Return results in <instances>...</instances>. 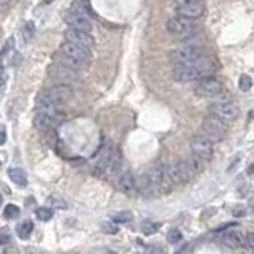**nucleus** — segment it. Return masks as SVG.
<instances>
[{"instance_id":"obj_29","label":"nucleus","mask_w":254,"mask_h":254,"mask_svg":"<svg viewBox=\"0 0 254 254\" xmlns=\"http://www.w3.org/2000/svg\"><path fill=\"white\" fill-rule=\"evenodd\" d=\"M19 214V207L13 205V203H10V205H6L5 210H3V216L6 219H13L16 218V216Z\"/></svg>"},{"instance_id":"obj_12","label":"nucleus","mask_w":254,"mask_h":254,"mask_svg":"<svg viewBox=\"0 0 254 254\" xmlns=\"http://www.w3.org/2000/svg\"><path fill=\"white\" fill-rule=\"evenodd\" d=\"M64 38H65V42L73 43L76 46H81L89 51H91L95 44L94 37L89 34V32H83V30H76V29H70V27L64 32Z\"/></svg>"},{"instance_id":"obj_14","label":"nucleus","mask_w":254,"mask_h":254,"mask_svg":"<svg viewBox=\"0 0 254 254\" xmlns=\"http://www.w3.org/2000/svg\"><path fill=\"white\" fill-rule=\"evenodd\" d=\"M62 18H64V21H65L70 25V29L89 32V34H91V30H92V21H91V18L78 15V13H73V11H70V10L64 11Z\"/></svg>"},{"instance_id":"obj_20","label":"nucleus","mask_w":254,"mask_h":254,"mask_svg":"<svg viewBox=\"0 0 254 254\" xmlns=\"http://www.w3.org/2000/svg\"><path fill=\"white\" fill-rule=\"evenodd\" d=\"M49 73L54 76V78H61V80H73L76 76V70L70 68L64 64H57L49 68Z\"/></svg>"},{"instance_id":"obj_3","label":"nucleus","mask_w":254,"mask_h":254,"mask_svg":"<svg viewBox=\"0 0 254 254\" xmlns=\"http://www.w3.org/2000/svg\"><path fill=\"white\" fill-rule=\"evenodd\" d=\"M205 164H207L205 161H202L200 157H197L194 154L188 159H181L180 162L169 167L171 181H173V184L190 181L197 173H200V171L205 169Z\"/></svg>"},{"instance_id":"obj_30","label":"nucleus","mask_w":254,"mask_h":254,"mask_svg":"<svg viewBox=\"0 0 254 254\" xmlns=\"http://www.w3.org/2000/svg\"><path fill=\"white\" fill-rule=\"evenodd\" d=\"M159 229V224H156V222L152 221H145L142 224V231L146 233V235H151V233H156Z\"/></svg>"},{"instance_id":"obj_39","label":"nucleus","mask_w":254,"mask_h":254,"mask_svg":"<svg viewBox=\"0 0 254 254\" xmlns=\"http://www.w3.org/2000/svg\"><path fill=\"white\" fill-rule=\"evenodd\" d=\"M248 205H250V208L254 210V192L250 197H248Z\"/></svg>"},{"instance_id":"obj_18","label":"nucleus","mask_w":254,"mask_h":254,"mask_svg":"<svg viewBox=\"0 0 254 254\" xmlns=\"http://www.w3.org/2000/svg\"><path fill=\"white\" fill-rule=\"evenodd\" d=\"M61 123L59 118H53V116H48V114L44 113H38L35 114L34 118V124L38 130H48V129H56V126Z\"/></svg>"},{"instance_id":"obj_17","label":"nucleus","mask_w":254,"mask_h":254,"mask_svg":"<svg viewBox=\"0 0 254 254\" xmlns=\"http://www.w3.org/2000/svg\"><path fill=\"white\" fill-rule=\"evenodd\" d=\"M37 111L61 119V106L56 105L54 102H51L46 95H43V94H40L37 97Z\"/></svg>"},{"instance_id":"obj_33","label":"nucleus","mask_w":254,"mask_h":254,"mask_svg":"<svg viewBox=\"0 0 254 254\" xmlns=\"http://www.w3.org/2000/svg\"><path fill=\"white\" fill-rule=\"evenodd\" d=\"M102 227H104V231H105V233H116L118 232V227L116 226H114V224H110V222H105V224L104 226H102Z\"/></svg>"},{"instance_id":"obj_16","label":"nucleus","mask_w":254,"mask_h":254,"mask_svg":"<svg viewBox=\"0 0 254 254\" xmlns=\"http://www.w3.org/2000/svg\"><path fill=\"white\" fill-rule=\"evenodd\" d=\"M176 11L180 16H184L194 21V19L203 16V13H205V3H203V0H194V2H189L186 5L176 6Z\"/></svg>"},{"instance_id":"obj_41","label":"nucleus","mask_w":254,"mask_h":254,"mask_svg":"<svg viewBox=\"0 0 254 254\" xmlns=\"http://www.w3.org/2000/svg\"><path fill=\"white\" fill-rule=\"evenodd\" d=\"M27 254H43V253H40V251H37V250H27L25 251Z\"/></svg>"},{"instance_id":"obj_10","label":"nucleus","mask_w":254,"mask_h":254,"mask_svg":"<svg viewBox=\"0 0 254 254\" xmlns=\"http://www.w3.org/2000/svg\"><path fill=\"white\" fill-rule=\"evenodd\" d=\"M208 113H210V116L229 124L238 118L240 110L237 105L232 104V102H214L213 105L208 106Z\"/></svg>"},{"instance_id":"obj_19","label":"nucleus","mask_w":254,"mask_h":254,"mask_svg":"<svg viewBox=\"0 0 254 254\" xmlns=\"http://www.w3.org/2000/svg\"><path fill=\"white\" fill-rule=\"evenodd\" d=\"M243 235L238 231H224V233L221 235V243L227 248H232V250L243 246Z\"/></svg>"},{"instance_id":"obj_42","label":"nucleus","mask_w":254,"mask_h":254,"mask_svg":"<svg viewBox=\"0 0 254 254\" xmlns=\"http://www.w3.org/2000/svg\"><path fill=\"white\" fill-rule=\"evenodd\" d=\"M248 173H250V175H254V164L251 165L250 169H248Z\"/></svg>"},{"instance_id":"obj_36","label":"nucleus","mask_w":254,"mask_h":254,"mask_svg":"<svg viewBox=\"0 0 254 254\" xmlns=\"http://www.w3.org/2000/svg\"><path fill=\"white\" fill-rule=\"evenodd\" d=\"M6 142V132H5V127L0 126V146Z\"/></svg>"},{"instance_id":"obj_1","label":"nucleus","mask_w":254,"mask_h":254,"mask_svg":"<svg viewBox=\"0 0 254 254\" xmlns=\"http://www.w3.org/2000/svg\"><path fill=\"white\" fill-rule=\"evenodd\" d=\"M137 183H138V190L145 197L167 195L175 186L170 178L169 165H165L162 162L152 165L148 173H145Z\"/></svg>"},{"instance_id":"obj_23","label":"nucleus","mask_w":254,"mask_h":254,"mask_svg":"<svg viewBox=\"0 0 254 254\" xmlns=\"http://www.w3.org/2000/svg\"><path fill=\"white\" fill-rule=\"evenodd\" d=\"M32 231H34V224H32L30 221H25L18 227V237L22 238V240H27L30 237Z\"/></svg>"},{"instance_id":"obj_11","label":"nucleus","mask_w":254,"mask_h":254,"mask_svg":"<svg viewBox=\"0 0 254 254\" xmlns=\"http://www.w3.org/2000/svg\"><path fill=\"white\" fill-rule=\"evenodd\" d=\"M213 143L210 142L207 137H203L202 133H197V135L190 140V151L192 154L200 157L202 161H210L213 156Z\"/></svg>"},{"instance_id":"obj_28","label":"nucleus","mask_w":254,"mask_h":254,"mask_svg":"<svg viewBox=\"0 0 254 254\" xmlns=\"http://www.w3.org/2000/svg\"><path fill=\"white\" fill-rule=\"evenodd\" d=\"M253 86V80H251V76H248V75H241L240 76V80H238V87L241 89V91H250Z\"/></svg>"},{"instance_id":"obj_8","label":"nucleus","mask_w":254,"mask_h":254,"mask_svg":"<svg viewBox=\"0 0 254 254\" xmlns=\"http://www.w3.org/2000/svg\"><path fill=\"white\" fill-rule=\"evenodd\" d=\"M194 92L195 95L203 99H219V102H229L224 100V85L219 81L213 78V76H208V78H203L195 85L194 87Z\"/></svg>"},{"instance_id":"obj_2","label":"nucleus","mask_w":254,"mask_h":254,"mask_svg":"<svg viewBox=\"0 0 254 254\" xmlns=\"http://www.w3.org/2000/svg\"><path fill=\"white\" fill-rule=\"evenodd\" d=\"M219 70V62L212 56H203L190 64L175 65L171 70V76L176 83H192L200 81L208 76H213Z\"/></svg>"},{"instance_id":"obj_26","label":"nucleus","mask_w":254,"mask_h":254,"mask_svg":"<svg viewBox=\"0 0 254 254\" xmlns=\"http://www.w3.org/2000/svg\"><path fill=\"white\" fill-rule=\"evenodd\" d=\"M35 214L40 221H49L51 218H53V210L48 208V207H42V208L37 210Z\"/></svg>"},{"instance_id":"obj_4","label":"nucleus","mask_w":254,"mask_h":254,"mask_svg":"<svg viewBox=\"0 0 254 254\" xmlns=\"http://www.w3.org/2000/svg\"><path fill=\"white\" fill-rule=\"evenodd\" d=\"M59 64H64L73 70H81L91 61V51L76 46L73 43L64 42L59 48Z\"/></svg>"},{"instance_id":"obj_13","label":"nucleus","mask_w":254,"mask_h":254,"mask_svg":"<svg viewBox=\"0 0 254 254\" xmlns=\"http://www.w3.org/2000/svg\"><path fill=\"white\" fill-rule=\"evenodd\" d=\"M42 94L46 95V97L51 102H54L56 105L62 106L64 104H67V102L72 99L73 91H72V87H70L68 85H54L53 87L46 89V91L42 92Z\"/></svg>"},{"instance_id":"obj_31","label":"nucleus","mask_w":254,"mask_h":254,"mask_svg":"<svg viewBox=\"0 0 254 254\" xmlns=\"http://www.w3.org/2000/svg\"><path fill=\"white\" fill-rule=\"evenodd\" d=\"M181 238H183V235H181L180 231H176V229H171V231L167 233V241H169V243H171V245H175V243H178V241H181Z\"/></svg>"},{"instance_id":"obj_22","label":"nucleus","mask_w":254,"mask_h":254,"mask_svg":"<svg viewBox=\"0 0 254 254\" xmlns=\"http://www.w3.org/2000/svg\"><path fill=\"white\" fill-rule=\"evenodd\" d=\"M8 176H10V180L16 184V186L24 188L25 184H27V176H25V173H24L22 169H18V167L10 169V170H8Z\"/></svg>"},{"instance_id":"obj_5","label":"nucleus","mask_w":254,"mask_h":254,"mask_svg":"<svg viewBox=\"0 0 254 254\" xmlns=\"http://www.w3.org/2000/svg\"><path fill=\"white\" fill-rule=\"evenodd\" d=\"M119 167H121L119 152L113 148L111 143H106L104 148H102L100 154L97 157V164H95V167H94V173L100 178H110L118 173Z\"/></svg>"},{"instance_id":"obj_38","label":"nucleus","mask_w":254,"mask_h":254,"mask_svg":"<svg viewBox=\"0 0 254 254\" xmlns=\"http://www.w3.org/2000/svg\"><path fill=\"white\" fill-rule=\"evenodd\" d=\"M175 2V6H181V5H186L189 2H194V0H173Z\"/></svg>"},{"instance_id":"obj_37","label":"nucleus","mask_w":254,"mask_h":254,"mask_svg":"<svg viewBox=\"0 0 254 254\" xmlns=\"http://www.w3.org/2000/svg\"><path fill=\"white\" fill-rule=\"evenodd\" d=\"M8 241H10V237H8V235L0 233V246L5 245V243H8Z\"/></svg>"},{"instance_id":"obj_24","label":"nucleus","mask_w":254,"mask_h":254,"mask_svg":"<svg viewBox=\"0 0 254 254\" xmlns=\"http://www.w3.org/2000/svg\"><path fill=\"white\" fill-rule=\"evenodd\" d=\"M43 137H44V142L48 143L49 148L56 149L57 148V133H56V129H48L43 132Z\"/></svg>"},{"instance_id":"obj_34","label":"nucleus","mask_w":254,"mask_h":254,"mask_svg":"<svg viewBox=\"0 0 254 254\" xmlns=\"http://www.w3.org/2000/svg\"><path fill=\"white\" fill-rule=\"evenodd\" d=\"M11 48H13V40L10 38V40L5 43V46L2 48V51H0V57H3V56H5L6 53H8V51H10Z\"/></svg>"},{"instance_id":"obj_21","label":"nucleus","mask_w":254,"mask_h":254,"mask_svg":"<svg viewBox=\"0 0 254 254\" xmlns=\"http://www.w3.org/2000/svg\"><path fill=\"white\" fill-rule=\"evenodd\" d=\"M68 10L73 11V13H78V15L87 16V18H92L94 16V13L91 10V5H89L87 0H73Z\"/></svg>"},{"instance_id":"obj_6","label":"nucleus","mask_w":254,"mask_h":254,"mask_svg":"<svg viewBox=\"0 0 254 254\" xmlns=\"http://www.w3.org/2000/svg\"><path fill=\"white\" fill-rule=\"evenodd\" d=\"M207 56V49L203 44H181L169 53V59L175 65H183V64H190L200 57Z\"/></svg>"},{"instance_id":"obj_7","label":"nucleus","mask_w":254,"mask_h":254,"mask_svg":"<svg viewBox=\"0 0 254 254\" xmlns=\"http://www.w3.org/2000/svg\"><path fill=\"white\" fill-rule=\"evenodd\" d=\"M167 30L170 32L171 35L178 37L180 40H186V38L189 37H194L197 35V32H199V29H197V24L192 21V19H188L184 16H171L169 21H167Z\"/></svg>"},{"instance_id":"obj_35","label":"nucleus","mask_w":254,"mask_h":254,"mask_svg":"<svg viewBox=\"0 0 254 254\" xmlns=\"http://www.w3.org/2000/svg\"><path fill=\"white\" fill-rule=\"evenodd\" d=\"M6 83V70L3 67H0V86Z\"/></svg>"},{"instance_id":"obj_32","label":"nucleus","mask_w":254,"mask_h":254,"mask_svg":"<svg viewBox=\"0 0 254 254\" xmlns=\"http://www.w3.org/2000/svg\"><path fill=\"white\" fill-rule=\"evenodd\" d=\"M243 246H246L248 250L254 251V232H250L246 235L245 240H243Z\"/></svg>"},{"instance_id":"obj_15","label":"nucleus","mask_w":254,"mask_h":254,"mask_svg":"<svg viewBox=\"0 0 254 254\" xmlns=\"http://www.w3.org/2000/svg\"><path fill=\"white\" fill-rule=\"evenodd\" d=\"M114 186H116L118 190H121V192L127 195H133L138 190V183L132 171H123V173H119L116 181H114Z\"/></svg>"},{"instance_id":"obj_9","label":"nucleus","mask_w":254,"mask_h":254,"mask_svg":"<svg viewBox=\"0 0 254 254\" xmlns=\"http://www.w3.org/2000/svg\"><path fill=\"white\" fill-rule=\"evenodd\" d=\"M202 135L207 137L213 145L219 143L227 133V124L213 116H207L202 123Z\"/></svg>"},{"instance_id":"obj_40","label":"nucleus","mask_w":254,"mask_h":254,"mask_svg":"<svg viewBox=\"0 0 254 254\" xmlns=\"http://www.w3.org/2000/svg\"><path fill=\"white\" fill-rule=\"evenodd\" d=\"M95 254H116V253H113V251H110V250H100V251H97Z\"/></svg>"},{"instance_id":"obj_27","label":"nucleus","mask_w":254,"mask_h":254,"mask_svg":"<svg viewBox=\"0 0 254 254\" xmlns=\"http://www.w3.org/2000/svg\"><path fill=\"white\" fill-rule=\"evenodd\" d=\"M48 205L49 207H54V208H59V210H65L68 207V203L61 199V197H49L48 199Z\"/></svg>"},{"instance_id":"obj_25","label":"nucleus","mask_w":254,"mask_h":254,"mask_svg":"<svg viewBox=\"0 0 254 254\" xmlns=\"http://www.w3.org/2000/svg\"><path fill=\"white\" fill-rule=\"evenodd\" d=\"M132 221V213L130 212H119L113 216V222L116 224H126V222Z\"/></svg>"}]
</instances>
